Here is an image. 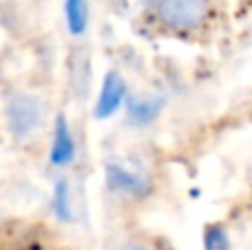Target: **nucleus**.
<instances>
[{"mask_svg":"<svg viewBox=\"0 0 252 250\" xmlns=\"http://www.w3.org/2000/svg\"><path fill=\"white\" fill-rule=\"evenodd\" d=\"M153 250H173L168 242H153Z\"/></svg>","mask_w":252,"mask_h":250,"instance_id":"nucleus-11","label":"nucleus"},{"mask_svg":"<svg viewBox=\"0 0 252 250\" xmlns=\"http://www.w3.org/2000/svg\"><path fill=\"white\" fill-rule=\"evenodd\" d=\"M164 97L157 95H128L124 104L126 118H128L130 126H151L153 122L159 120V115L164 113Z\"/></svg>","mask_w":252,"mask_h":250,"instance_id":"nucleus-5","label":"nucleus"},{"mask_svg":"<svg viewBox=\"0 0 252 250\" xmlns=\"http://www.w3.org/2000/svg\"><path fill=\"white\" fill-rule=\"evenodd\" d=\"M4 120H7L9 133L16 140H29L44 124L42 100L33 93H13L4 106Z\"/></svg>","mask_w":252,"mask_h":250,"instance_id":"nucleus-2","label":"nucleus"},{"mask_svg":"<svg viewBox=\"0 0 252 250\" xmlns=\"http://www.w3.org/2000/svg\"><path fill=\"white\" fill-rule=\"evenodd\" d=\"M104 184L111 195L128 202H142L153 193V182L146 173L130 168L122 162H109L104 168Z\"/></svg>","mask_w":252,"mask_h":250,"instance_id":"nucleus-3","label":"nucleus"},{"mask_svg":"<svg viewBox=\"0 0 252 250\" xmlns=\"http://www.w3.org/2000/svg\"><path fill=\"white\" fill-rule=\"evenodd\" d=\"M115 250H153V242H146V239H139V237H128Z\"/></svg>","mask_w":252,"mask_h":250,"instance_id":"nucleus-10","label":"nucleus"},{"mask_svg":"<svg viewBox=\"0 0 252 250\" xmlns=\"http://www.w3.org/2000/svg\"><path fill=\"white\" fill-rule=\"evenodd\" d=\"M217 0H146V16L168 35H197L213 22Z\"/></svg>","mask_w":252,"mask_h":250,"instance_id":"nucleus-1","label":"nucleus"},{"mask_svg":"<svg viewBox=\"0 0 252 250\" xmlns=\"http://www.w3.org/2000/svg\"><path fill=\"white\" fill-rule=\"evenodd\" d=\"M204 250H232L230 235L223 224H208L204 230Z\"/></svg>","mask_w":252,"mask_h":250,"instance_id":"nucleus-9","label":"nucleus"},{"mask_svg":"<svg viewBox=\"0 0 252 250\" xmlns=\"http://www.w3.org/2000/svg\"><path fill=\"white\" fill-rule=\"evenodd\" d=\"M53 213L58 219L71 221L73 219V204H71V186L66 180H60L53 188Z\"/></svg>","mask_w":252,"mask_h":250,"instance_id":"nucleus-8","label":"nucleus"},{"mask_svg":"<svg viewBox=\"0 0 252 250\" xmlns=\"http://www.w3.org/2000/svg\"><path fill=\"white\" fill-rule=\"evenodd\" d=\"M49 159H51V164L58 168H66L75 159V137H73V133H71L66 115H58V120H56Z\"/></svg>","mask_w":252,"mask_h":250,"instance_id":"nucleus-6","label":"nucleus"},{"mask_svg":"<svg viewBox=\"0 0 252 250\" xmlns=\"http://www.w3.org/2000/svg\"><path fill=\"white\" fill-rule=\"evenodd\" d=\"M126 100H128V84L122 78L120 71H109L102 78L100 93L95 97L93 104V118L95 120H109L118 113L120 109H124Z\"/></svg>","mask_w":252,"mask_h":250,"instance_id":"nucleus-4","label":"nucleus"},{"mask_svg":"<svg viewBox=\"0 0 252 250\" xmlns=\"http://www.w3.org/2000/svg\"><path fill=\"white\" fill-rule=\"evenodd\" d=\"M66 25L71 35L80 38L89 27V9L84 0H66Z\"/></svg>","mask_w":252,"mask_h":250,"instance_id":"nucleus-7","label":"nucleus"}]
</instances>
